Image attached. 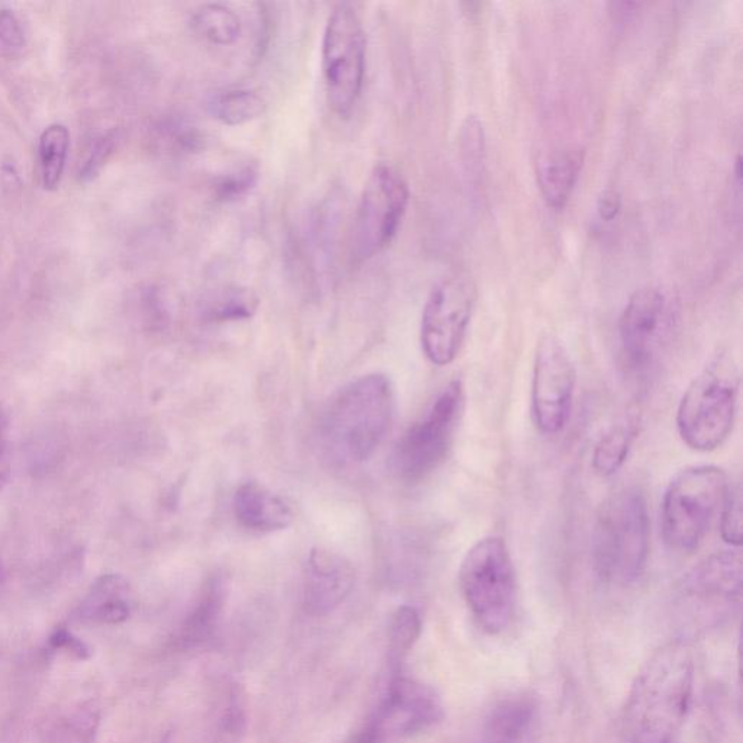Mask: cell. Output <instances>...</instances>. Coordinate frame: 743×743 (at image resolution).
Wrapping results in <instances>:
<instances>
[{
	"mask_svg": "<svg viewBox=\"0 0 743 743\" xmlns=\"http://www.w3.org/2000/svg\"><path fill=\"white\" fill-rule=\"evenodd\" d=\"M693 691L694 661L685 643H670L653 653L627 695V743H680Z\"/></svg>",
	"mask_w": 743,
	"mask_h": 743,
	"instance_id": "6da1fadb",
	"label": "cell"
},
{
	"mask_svg": "<svg viewBox=\"0 0 743 743\" xmlns=\"http://www.w3.org/2000/svg\"><path fill=\"white\" fill-rule=\"evenodd\" d=\"M395 415L392 383L382 373L350 382L331 399L320 423L327 453L340 463H362L390 434Z\"/></svg>",
	"mask_w": 743,
	"mask_h": 743,
	"instance_id": "7a4b0ae2",
	"label": "cell"
},
{
	"mask_svg": "<svg viewBox=\"0 0 743 743\" xmlns=\"http://www.w3.org/2000/svg\"><path fill=\"white\" fill-rule=\"evenodd\" d=\"M651 520L646 496L637 486L613 492L600 505L591 541L595 574L613 585L641 579L650 560Z\"/></svg>",
	"mask_w": 743,
	"mask_h": 743,
	"instance_id": "3957f363",
	"label": "cell"
},
{
	"mask_svg": "<svg viewBox=\"0 0 743 743\" xmlns=\"http://www.w3.org/2000/svg\"><path fill=\"white\" fill-rule=\"evenodd\" d=\"M741 373L726 352L717 353L690 382L676 410V430L689 448L713 452L735 425L740 404Z\"/></svg>",
	"mask_w": 743,
	"mask_h": 743,
	"instance_id": "277c9868",
	"label": "cell"
},
{
	"mask_svg": "<svg viewBox=\"0 0 743 743\" xmlns=\"http://www.w3.org/2000/svg\"><path fill=\"white\" fill-rule=\"evenodd\" d=\"M459 589L482 631L500 635L509 629L518 610L519 582L503 538L473 544L459 568Z\"/></svg>",
	"mask_w": 743,
	"mask_h": 743,
	"instance_id": "5b68a950",
	"label": "cell"
},
{
	"mask_svg": "<svg viewBox=\"0 0 743 743\" xmlns=\"http://www.w3.org/2000/svg\"><path fill=\"white\" fill-rule=\"evenodd\" d=\"M727 475L721 468H685L670 482L661 504V533L671 551L699 549L721 513L727 494Z\"/></svg>",
	"mask_w": 743,
	"mask_h": 743,
	"instance_id": "8992f818",
	"label": "cell"
},
{
	"mask_svg": "<svg viewBox=\"0 0 743 743\" xmlns=\"http://www.w3.org/2000/svg\"><path fill=\"white\" fill-rule=\"evenodd\" d=\"M321 59L327 102L338 116H348L361 98L367 74V32L352 4L339 3L331 11Z\"/></svg>",
	"mask_w": 743,
	"mask_h": 743,
	"instance_id": "52a82bcc",
	"label": "cell"
},
{
	"mask_svg": "<svg viewBox=\"0 0 743 743\" xmlns=\"http://www.w3.org/2000/svg\"><path fill=\"white\" fill-rule=\"evenodd\" d=\"M409 203L404 177L391 164H376L364 183L350 233V252L357 262L375 258L392 243Z\"/></svg>",
	"mask_w": 743,
	"mask_h": 743,
	"instance_id": "ba28073f",
	"label": "cell"
},
{
	"mask_svg": "<svg viewBox=\"0 0 743 743\" xmlns=\"http://www.w3.org/2000/svg\"><path fill=\"white\" fill-rule=\"evenodd\" d=\"M462 409V382H449L424 418L411 425L395 444L392 466L401 480L414 484L442 465L451 451Z\"/></svg>",
	"mask_w": 743,
	"mask_h": 743,
	"instance_id": "9c48e42d",
	"label": "cell"
},
{
	"mask_svg": "<svg viewBox=\"0 0 743 743\" xmlns=\"http://www.w3.org/2000/svg\"><path fill=\"white\" fill-rule=\"evenodd\" d=\"M443 719V704L429 685L402 674L391 675L376 707L352 743H395L419 735Z\"/></svg>",
	"mask_w": 743,
	"mask_h": 743,
	"instance_id": "30bf717a",
	"label": "cell"
},
{
	"mask_svg": "<svg viewBox=\"0 0 743 743\" xmlns=\"http://www.w3.org/2000/svg\"><path fill=\"white\" fill-rule=\"evenodd\" d=\"M476 304V285L465 273L435 283L421 317L420 340L425 358L448 367L461 353Z\"/></svg>",
	"mask_w": 743,
	"mask_h": 743,
	"instance_id": "8fae6325",
	"label": "cell"
},
{
	"mask_svg": "<svg viewBox=\"0 0 743 743\" xmlns=\"http://www.w3.org/2000/svg\"><path fill=\"white\" fill-rule=\"evenodd\" d=\"M576 386L571 353L555 334L544 333L534 350L532 415L539 432L555 435L566 428Z\"/></svg>",
	"mask_w": 743,
	"mask_h": 743,
	"instance_id": "7c38bea8",
	"label": "cell"
},
{
	"mask_svg": "<svg viewBox=\"0 0 743 743\" xmlns=\"http://www.w3.org/2000/svg\"><path fill=\"white\" fill-rule=\"evenodd\" d=\"M675 323L674 301L661 288L645 287L633 293L619 321L624 364L632 372L646 371L669 342Z\"/></svg>",
	"mask_w": 743,
	"mask_h": 743,
	"instance_id": "4fadbf2b",
	"label": "cell"
},
{
	"mask_svg": "<svg viewBox=\"0 0 743 743\" xmlns=\"http://www.w3.org/2000/svg\"><path fill=\"white\" fill-rule=\"evenodd\" d=\"M742 593V555L737 551L713 553L684 576L680 599L685 609L704 620L733 612Z\"/></svg>",
	"mask_w": 743,
	"mask_h": 743,
	"instance_id": "5bb4252c",
	"label": "cell"
},
{
	"mask_svg": "<svg viewBox=\"0 0 743 743\" xmlns=\"http://www.w3.org/2000/svg\"><path fill=\"white\" fill-rule=\"evenodd\" d=\"M357 571L352 562L329 549L314 548L305 563L302 603L311 616H327L352 594Z\"/></svg>",
	"mask_w": 743,
	"mask_h": 743,
	"instance_id": "9a60e30c",
	"label": "cell"
},
{
	"mask_svg": "<svg viewBox=\"0 0 743 743\" xmlns=\"http://www.w3.org/2000/svg\"><path fill=\"white\" fill-rule=\"evenodd\" d=\"M227 600V585L222 576H211L174 633L173 645L179 650H197L215 636Z\"/></svg>",
	"mask_w": 743,
	"mask_h": 743,
	"instance_id": "2e32d148",
	"label": "cell"
},
{
	"mask_svg": "<svg viewBox=\"0 0 743 743\" xmlns=\"http://www.w3.org/2000/svg\"><path fill=\"white\" fill-rule=\"evenodd\" d=\"M233 511L240 526L250 532H281L293 523V511L285 500L253 481L235 491Z\"/></svg>",
	"mask_w": 743,
	"mask_h": 743,
	"instance_id": "e0dca14e",
	"label": "cell"
},
{
	"mask_svg": "<svg viewBox=\"0 0 743 743\" xmlns=\"http://www.w3.org/2000/svg\"><path fill=\"white\" fill-rule=\"evenodd\" d=\"M134 594L130 582L118 574L102 575L93 582L78 609V618L98 626H113L130 619Z\"/></svg>",
	"mask_w": 743,
	"mask_h": 743,
	"instance_id": "ac0fdd59",
	"label": "cell"
},
{
	"mask_svg": "<svg viewBox=\"0 0 743 743\" xmlns=\"http://www.w3.org/2000/svg\"><path fill=\"white\" fill-rule=\"evenodd\" d=\"M585 162V149L565 145L549 151L539 160L536 177L543 200L549 207L561 210L570 201Z\"/></svg>",
	"mask_w": 743,
	"mask_h": 743,
	"instance_id": "d6986e66",
	"label": "cell"
},
{
	"mask_svg": "<svg viewBox=\"0 0 743 743\" xmlns=\"http://www.w3.org/2000/svg\"><path fill=\"white\" fill-rule=\"evenodd\" d=\"M538 717L533 695L513 694L501 700L489 713L484 725L485 743H520L532 732Z\"/></svg>",
	"mask_w": 743,
	"mask_h": 743,
	"instance_id": "ffe728a7",
	"label": "cell"
},
{
	"mask_svg": "<svg viewBox=\"0 0 743 743\" xmlns=\"http://www.w3.org/2000/svg\"><path fill=\"white\" fill-rule=\"evenodd\" d=\"M249 727L245 691L235 681H225L217 691L211 716L212 743H240Z\"/></svg>",
	"mask_w": 743,
	"mask_h": 743,
	"instance_id": "44dd1931",
	"label": "cell"
},
{
	"mask_svg": "<svg viewBox=\"0 0 743 743\" xmlns=\"http://www.w3.org/2000/svg\"><path fill=\"white\" fill-rule=\"evenodd\" d=\"M641 428V414L639 410L629 411L622 423L614 424L601 435L593 451V470L600 476H613L622 470L631 454L633 442H635Z\"/></svg>",
	"mask_w": 743,
	"mask_h": 743,
	"instance_id": "7402d4cb",
	"label": "cell"
},
{
	"mask_svg": "<svg viewBox=\"0 0 743 743\" xmlns=\"http://www.w3.org/2000/svg\"><path fill=\"white\" fill-rule=\"evenodd\" d=\"M259 309L255 293L239 287L212 291L200 302V314L207 323H231L252 319Z\"/></svg>",
	"mask_w": 743,
	"mask_h": 743,
	"instance_id": "603a6c76",
	"label": "cell"
},
{
	"mask_svg": "<svg viewBox=\"0 0 743 743\" xmlns=\"http://www.w3.org/2000/svg\"><path fill=\"white\" fill-rule=\"evenodd\" d=\"M267 111V101L252 89H224L208 99V112L221 124L237 127L258 120Z\"/></svg>",
	"mask_w": 743,
	"mask_h": 743,
	"instance_id": "cb8c5ba5",
	"label": "cell"
},
{
	"mask_svg": "<svg viewBox=\"0 0 743 743\" xmlns=\"http://www.w3.org/2000/svg\"><path fill=\"white\" fill-rule=\"evenodd\" d=\"M191 23L197 36L218 47L235 44L243 31L239 16L221 3L203 4L193 13Z\"/></svg>",
	"mask_w": 743,
	"mask_h": 743,
	"instance_id": "d4e9b609",
	"label": "cell"
},
{
	"mask_svg": "<svg viewBox=\"0 0 743 743\" xmlns=\"http://www.w3.org/2000/svg\"><path fill=\"white\" fill-rule=\"evenodd\" d=\"M70 145L68 128L53 124L46 128L38 143L41 183L47 191H54L63 178Z\"/></svg>",
	"mask_w": 743,
	"mask_h": 743,
	"instance_id": "484cf974",
	"label": "cell"
},
{
	"mask_svg": "<svg viewBox=\"0 0 743 743\" xmlns=\"http://www.w3.org/2000/svg\"><path fill=\"white\" fill-rule=\"evenodd\" d=\"M421 616L419 610L413 605H401L392 614L390 629H388V660L392 675L401 674L402 662L413 650L421 635Z\"/></svg>",
	"mask_w": 743,
	"mask_h": 743,
	"instance_id": "4316f807",
	"label": "cell"
},
{
	"mask_svg": "<svg viewBox=\"0 0 743 743\" xmlns=\"http://www.w3.org/2000/svg\"><path fill=\"white\" fill-rule=\"evenodd\" d=\"M99 712L94 706L82 704L59 723V735L76 743H91L99 726Z\"/></svg>",
	"mask_w": 743,
	"mask_h": 743,
	"instance_id": "83f0119b",
	"label": "cell"
},
{
	"mask_svg": "<svg viewBox=\"0 0 743 743\" xmlns=\"http://www.w3.org/2000/svg\"><path fill=\"white\" fill-rule=\"evenodd\" d=\"M258 182V170L252 164L231 170L218 178L212 192L218 201L237 202L248 195Z\"/></svg>",
	"mask_w": 743,
	"mask_h": 743,
	"instance_id": "f1b7e54d",
	"label": "cell"
},
{
	"mask_svg": "<svg viewBox=\"0 0 743 743\" xmlns=\"http://www.w3.org/2000/svg\"><path fill=\"white\" fill-rule=\"evenodd\" d=\"M721 536L732 548L742 544V495L740 486H729L721 510Z\"/></svg>",
	"mask_w": 743,
	"mask_h": 743,
	"instance_id": "f546056e",
	"label": "cell"
},
{
	"mask_svg": "<svg viewBox=\"0 0 743 743\" xmlns=\"http://www.w3.org/2000/svg\"><path fill=\"white\" fill-rule=\"evenodd\" d=\"M49 647L51 651L64 653V655L73 657L76 661H88L92 656L91 646L63 626L56 627L51 632Z\"/></svg>",
	"mask_w": 743,
	"mask_h": 743,
	"instance_id": "4dcf8cb0",
	"label": "cell"
},
{
	"mask_svg": "<svg viewBox=\"0 0 743 743\" xmlns=\"http://www.w3.org/2000/svg\"><path fill=\"white\" fill-rule=\"evenodd\" d=\"M116 131H109L107 134H102L94 141L87 160H84L82 169H80V178H82L83 181H91V179L101 172L103 164L107 163L109 155H111L113 149H116Z\"/></svg>",
	"mask_w": 743,
	"mask_h": 743,
	"instance_id": "1f68e13d",
	"label": "cell"
},
{
	"mask_svg": "<svg viewBox=\"0 0 743 743\" xmlns=\"http://www.w3.org/2000/svg\"><path fill=\"white\" fill-rule=\"evenodd\" d=\"M461 143L466 162L476 168L484 158V130L480 118L471 116L463 122Z\"/></svg>",
	"mask_w": 743,
	"mask_h": 743,
	"instance_id": "d6a6232c",
	"label": "cell"
},
{
	"mask_svg": "<svg viewBox=\"0 0 743 743\" xmlns=\"http://www.w3.org/2000/svg\"><path fill=\"white\" fill-rule=\"evenodd\" d=\"M0 46L12 54L26 47V31L11 9H0Z\"/></svg>",
	"mask_w": 743,
	"mask_h": 743,
	"instance_id": "836d02e7",
	"label": "cell"
},
{
	"mask_svg": "<svg viewBox=\"0 0 743 743\" xmlns=\"http://www.w3.org/2000/svg\"><path fill=\"white\" fill-rule=\"evenodd\" d=\"M622 210V197L614 189H605L601 193L598 203V211L601 220L613 221Z\"/></svg>",
	"mask_w": 743,
	"mask_h": 743,
	"instance_id": "e575fe53",
	"label": "cell"
},
{
	"mask_svg": "<svg viewBox=\"0 0 743 743\" xmlns=\"http://www.w3.org/2000/svg\"><path fill=\"white\" fill-rule=\"evenodd\" d=\"M8 418L0 410V489L4 485L9 476V452H8Z\"/></svg>",
	"mask_w": 743,
	"mask_h": 743,
	"instance_id": "d590c367",
	"label": "cell"
},
{
	"mask_svg": "<svg viewBox=\"0 0 743 743\" xmlns=\"http://www.w3.org/2000/svg\"><path fill=\"white\" fill-rule=\"evenodd\" d=\"M4 580H7V572H4L2 562H0V585H3Z\"/></svg>",
	"mask_w": 743,
	"mask_h": 743,
	"instance_id": "8d00e7d4",
	"label": "cell"
}]
</instances>
